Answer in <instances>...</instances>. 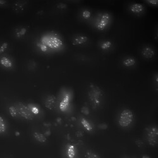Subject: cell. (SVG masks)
Instances as JSON below:
<instances>
[{
	"instance_id": "3957f363",
	"label": "cell",
	"mask_w": 158,
	"mask_h": 158,
	"mask_svg": "<svg viewBox=\"0 0 158 158\" xmlns=\"http://www.w3.org/2000/svg\"><path fill=\"white\" fill-rule=\"evenodd\" d=\"M16 109L17 110V112L25 119H29V120H32L34 119V116L33 112L29 108L28 106H27L24 103H17Z\"/></svg>"
},
{
	"instance_id": "9a60e30c",
	"label": "cell",
	"mask_w": 158,
	"mask_h": 158,
	"mask_svg": "<svg viewBox=\"0 0 158 158\" xmlns=\"http://www.w3.org/2000/svg\"><path fill=\"white\" fill-rule=\"evenodd\" d=\"M9 112L10 114L13 117H15L17 116V114L18 113L17 110L16 109V107H15L14 106H10L9 107Z\"/></svg>"
},
{
	"instance_id": "5bb4252c",
	"label": "cell",
	"mask_w": 158,
	"mask_h": 158,
	"mask_svg": "<svg viewBox=\"0 0 158 158\" xmlns=\"http://www.w3.org/2000/svg\"><path fill=\"white\" fill-rule=\"evenodd\" d=\"M6 130V125L4 119L1 117H0V133H3Z\"/></svg>"
},
{
	"instance_id": "52a82bcc",
	"label": "cell",
	"mask_w": 158,
	"mask_h": 158,
	"mask_svg": "<svg viewBox=\"0 0 158 158\" xmlns=\"http://www.w3.org/2000/svg\"><path fill=\"white\" fill-rule=\"evenodd\" d=\"M130 10L133 13H140L144 10V6L140 4H133L130 7Z\"/></svg>"
},
{
	"instance_id": "e0dca14e",
	"label": "cell",
	"mask_w": 158,
	"mask_h": 158,
	"mask_svg": "<svg viewBox=\"0 0 158 158\" xmlns=\"http://www.w3.org/2000/svg\"><path fill=\"white\" fill-rule=\"evenodd\" d=\"M68 156L69 157L73 158L75 156V151H74V148L72 146H70V147L68 149Z\"/></svg>"
},
{
	"instance_id": "7c38bea8",
	"label": "cell",
	"mask_w": 158,
	"mask_h": 158,
	"mask_svg": "<svg viewBox=\"0 0 158 158\" xmlns=\"http://www.w3.org/2000/svg\"><path fill=\"white\" fill-rule=\"evenodd\" d=\"M136 63V60H135L133 58H127L123 61V64L125 67H131L133 65Z\"/></svg>"
},
{
	"instance_id": "d6986e66",
	"label": "cell",
	"mask_w": 158,
	"mask_h": 158,
	"mask_svg": "<svg viewBox=\"0 0 158 158\" xmlns=\"http://www.w3.org/2000/svg\"><path fill=\"white\" fill-rule=\"evenodd\" d=\"M91 16V13L88 11H84L83 12V17L84 18H88Z\"/></svg>"
},
{
	"instance_id": "ac0fdd59",
	"label": "cell",
	"mask_w": 158,
	"mask_h": 158,
	"mask_svg": "<svg viewBox=\"0 0 158 158\" xmlns=\"http://www.w3.org/2000/svg\"><path fill=\"white\" fill-rule=\"evenodd\" d=\"M111 43L110 42V41H107V42H105V43H103L101 46V49H108L109 48L111 47Z\"/></svg>"
},
{
	"instance_id": "2e32d148",
	"label": "cell",
	"mask_w": 158,
	"mask_h": 158,
	"mask_svg": "<svg viewBox=\"0 0 158 158\" xmlns=\"http://www.w3.org/2000/svg\"><path fill=\"white\" fill-rule=\"evenodd\" d=\"M86 158H99V156L92 151H87L86 154Z\"/></svg>"
},
{
	"instance_id": "30bf717a",
	"label": "cell",
	"mask_w": 158,
	"mask_h": 158,
	"mask_svg": "<svg viewBox=\"0 0 158 158\" xmlns=\"http://www.w3.org/2000/svg\"><path fill=\"white\" fill-rule=\"evenodd\" d=\"M33 136L35 138V139L37 140L39 142H45L47 140V138L44 136L42 133H39V132H35L33 133Z\"/></svg>"
},
{
	"instance_id": "9c48e42d",
	"label": "cell",
	"mask_w": 158,
	"mask_h": 158,
	"mask_svg": "<svg viewBox=\"0 0 158 158\" xmlns=\"http://www.w3.org/2000/svg\"><path fill=\"white\" fill-rule=\"evenodd\" d=\"M87 40V38L85 36H77L73 41V44L77 45L84 43Z\"/></svg>"
},
{
	"instance_id": "4fadbf2b",
	"label": "cell",
	"mask_w": 158,
	"mask_h": 158,
	"mask_svg": "<svg viewBox=\"0 0 158 158\" xmlns=\"http://www.w3.org/2000/svg\"><path fill=\"white\" fill-rule=\"evenodd\" d=\"M68 97H67V98H65L63 100V101L61 103V105H60L61 110L64 111L65 110V109L67 108V107L68 106Z\"/></svg>"
},
{
	"instance_id": "8fae6325",
	"label": "cell",
	"mask_w": 158,
	"mask_h": 158,
	"mask_svg": "<svg viewBox=\"0 0 158 158\" xmlns=\"http://www.w3.org/2000/svg\"><path fill=\"white\" fill-rule=\"evenodd\" d=\"M0 63H1V64L3 65L4 67H6L9 68L12 66V63H11V61L9 59H8L6 57H3L1 59V60H0Z\"/></svg>"
},
{
	"instance_id": "5b68a950",
	"label": "cell",
	"mask_w": 158,
	"mask_h": 158,
	"mask_svg": "<svg viewBox=\"0 0 158 158\" xmlns=\"http://www.w3.org/2000/svg\"><path fill=\"white\" fill-rule=\"evenodd\" d=\"M56 104V98L55 96L49 95L44 100V106L49 110H55Z\"/></svg>"
},
{
	"instance_id": "7a4b0ae2",
	"label": "cell",
	"mask_w": 158,
	"mask_h": 158,
	"mask_svg": "<svg viewBox=\"0 0 158 158\" xmlns=\"http://www.w3.org/2000/svg\"><path fill=\"white\" fill-rule=\"evenodd\" d=\"M133 114L132 111L129 110H123L120 114L119 118V124L122 127L129 126L133 120Z\"/></svg>"
},
{
	"instance_id": "ba28073f",
	"label": "cell",
	"mask_w": 158,
	"mask_h": 158,
	"mask_svg": "<svg viewBox=\"0 0 158 158\" xmlns=\"http://www.w3.org/2000/svg\"><path fill=\"white\" fill-rule=\"evenodd\" d=\"M154 54L155 53L154 50L150 48H145L142 51V55L145 58H151L154 55Z\"/></svg>"
},
{
	"instance_id": "44dd1931",
	"label": "cell",
	"mask_w": 158,
	"mask_h": 158,
	"mask_svg": "<svg viewBox=\"0 0 158 158\" xmlns=\"http://www.w3.org/2000/svg\"><path fill=\"white\" fill-rule=\"evenodd\" d=\"M148 3L151 4H155V5H157V1H147Z\"/></svg>"
},
{
	"instance_id": "277c9868",
	"label": "cell",
	"mask_w": 158,
	"mask_h": 158,
	"mask_svg": "<svg viewBox=\"0 0 158 158\" xmlns=\"http://www.w3.org/2000/svg\"><path fill=\"white\" fill-rule=\"evenodd\" d=\"M147 140L150 145L155 146L157 144V129L156 126L152 128L148 131Z\"/></svg>"
},
{
	"instance_id": "6da1fadb",
	"label": "cell",
	"mask_w": 158,
	"mask_h": 158,
	"mask_svg": "<svg viewBox=\"0 0 158 158\" xmlns=\"http://www.w3.org/2000/svg\"><path fill=\"white\" fill-rule=\"evenodd\" d=\"M88 97L90 102L94 108H96L99 106L101 103V99L102 97V91L99 89L98 87L91 86L90 90L88 91Z\"/></svg>"
},
{
	"instance_id": "8992f818",
	"label": "cell",
	"mask_w": 158,
	"mask_h": 158,
	"mask_svg": "<svg viewBox=\"0 0 158 158\" xmlns=\"http://www.w3.org/2000/svg\"><path fill=\"white\" fill-rule=\"evenodd\" d=\"M110 15L107 13H104L98 24V29L99 30H103L105 29L106 26L108 24L110 21Z\"/></svg>"
},
{
	"instance_id": "ffe728a7",
	"label": "cell",
	"mask_w": 158,
	"mask_h": 158,
	"mask_svg": "<svg viewBox=\"0 0 158 158\" xmlns=\"http://www.w3.org/2000/svg\"><path fill=\"white\" fill-rule=\"evenodd\" d=\"M7 43L6 42H5V43H4L2 46H1V47H0V53H3L4 51H5V49L7 47Z\"/></svg>"
}]
</instances>
